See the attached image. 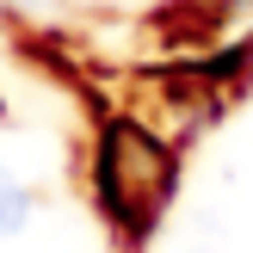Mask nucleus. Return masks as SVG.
<instances>
[{
  "label": "nucleus",
  "mask_w": 253,
  "mask_h": 253,
  "mask_svg": "<svg viewBox=\"0 0 253 253\" xmlns=\"http://www.w3.org/2000/svg\"><path fill=\"white\" fill-rule=\"evenodd\" d=\"M99 192L118 216L142 222L148 210L167 198V155L148 142L136 124H118L105 130V148H99Z\"/></svg>",
  "instance_id": "nucleus-1"
},
{
  "label": "nucleus",
  "mask_w": 253,
  "mask_h": 253,
  "mask_svg": "<svg viewBox=\"0 0 253 253\" xmlns=\"http://www.w3.org/2000/svg\"><path fill=\"white\" fill-rule=\"evenodd\" d=\"M25 216H31V192H25V185L0 167V235H19Z\"/></svg>",
  "instance_id": "nucleus-2"
}]
</instances>
